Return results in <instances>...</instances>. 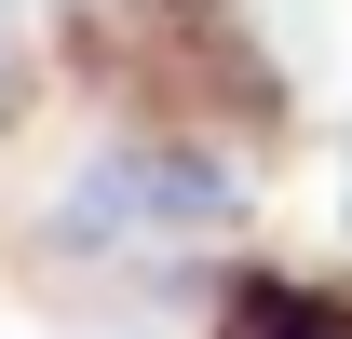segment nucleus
<instances>
[{"mask_svg": "<svg viewBox=\"0 0 352 339\" xmlns=\"http://www.w3.org/2000/svg\"><path fill=\"white\" fill-rule=\"evenodd\" d=\"M244 217V176L217 150H95L68 176V231L95 258H135V245H204Z\"/></svg>", "mask_w": 352, "mask_h": 339, "instance_id": "obj_1", "label": "nucleus"}, {"mask_svg": "<svg viewBox=\"0 0 352 339\" xmlns=\"http://www.w3.org/2000/svg\"><path fill=\"white\" fill-rule=\"evenodd\" d=\"M230 339H339V312L298 298V285H244L230 298Z\"/></svg>", "mask_w": 352, "mask_h": 339, "instance_id": "obj_2", "label": "nucleus"}, {"mask_svg": "<svg viewBox=\"0 0 352 339\" xmlns=\"http://www.w3.org/2000/svg\"><path fill=\"white\" fill-rule=\"evenodd\" d=\"M14 95H28V0H0V123H14Z\"/></svg>", "mask_w": 352, "mask_h": 339, "instance_id": "obj_3", "label": "nucleus"}]
</instances>
